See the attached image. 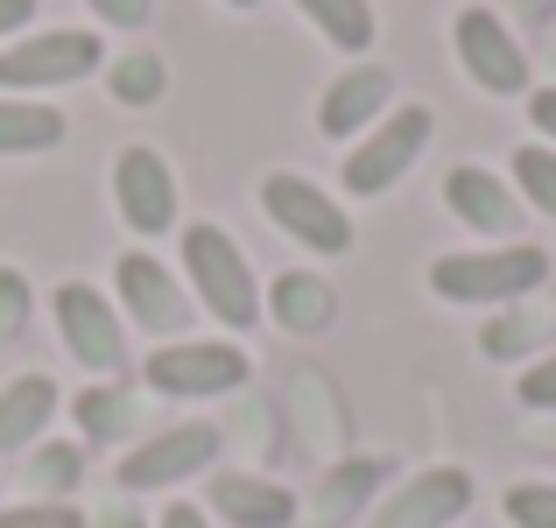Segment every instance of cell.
Listing matches in <instances>:
<instances>
[{"mask_svg": "<svg viewBox=\"0 0 556 528\" xmlns=\"http://www.w3.org/2000/svg\"><path fill=\"white\" fill-rule=\"evenodd\" d=\"M163 85H169V71H163V56H149V50L121 56V64L106 71L113 106H155V99H163Z\"/></svg>", "mask_w": 556, "mask_h": 528, "instance_id": "cell-22", "label": "cell"}, {"mask_svg": "<svg viewBox=\"0 0 556 528\" xmlns=\"http://www.w3.org/2000/svg\"><path fill=\"white\" fill-rule=\"evenodd\" d=\"M99 71V36L92 28H42L0 50V92H42V85H71Z\"/></svg>", "mask_w": 556, "mask_h": 528, "instance_id": "cell-5", "label": "cell"}, {"mask_svg": "<svg viewBox=\"0 0 556 528\" xmlns=\"http://www.w3.org/2000/svg\"><path fill=\"white\" fill-rule=\"evenodd\" d=\"M212 507H218L232 528H289V521H296L289 487L254 479V473H218V479H212Z\"/></svg>", "mask_w": 556, "mask_h": 528, "instance_id": "cell-15", "label": "cell"}, {"mask_svg": "<svg viewBox=\"0 0 556 528\" xmlns=\"http://www.w3.org/2000/svg\"><path fill=\"white\" fill-rule=\"evenodd\" d=\"M388 99H394V71H380V64H353L345 78H331L325 106H317V127H325L331 141H353L359 127H374L380 113H388Z\"/></svg>", "mask_w": 556, "mask_h": 528, "instance_id": "cell-13", "label": "cell"}, {"mask_svg": "<svg viewBox=\"0 0 556 528\" xmlns=\"http://www.w3.org/2000/svg\"><path fill=\"white\" fill-rule=\"evenodd\" d=\"M444 204H451V212H458L472 232H493V240H507V232L521 226L515 190H507L493 169H479V163H458V169L444 176Z\"/></svg>", "mask_w": 556, "mask_h": 528, "instance_id": "cell-14", "label": "cell"}, {"mask_svg": "<svg viewBox=\"0 0 556 528\" xmlns=\"http://www.w3.org/2000/svg\"><path fill=\"white\" fill-rule=\"evenodd\" d=\"M226 8H261V0H226Z\"/></svg>", "mask_w": 556, "mask_h": 528, "instance_id": "cell-36", "label": "cell"}, {"mask_svg": "<svg viewBox=\"0 0 556 528\" xmlns=\"http://www.w3.org/2000/svg\"><path fill=\"white\" fill-rule=\"evenodd\" d=\"M268 311H275V325H282V331H303V339H317V331H325L331 317H339V289H331L325 275L289 268V275H275Z\"/></svg>", "mask_w": 556, "mask_h": 528, "instance_id": "cell-16", "label": "cell"}, {"mask_svg": "<svg viewBox=\"0 0 556 528\" xmlns=\"http://www.w3.org/2000/svg\"><path fill=\"white\" fill-rule=\"evenodd\" d=\"M85 8H92L99 22H113V28H149L155 0H85Z\"/></svg>", "mask_w": 556, "mask_h": 528, "instance_id": "cell-30", "label": "cell"}, {"mask_svg": "<svg viewBox=\"0 0 556 528\" xmlns=\"http://www.w3.org/2000/svg\"><path fill=\"white\" fill-rule=\"evenodd\" d=\"M430 106H402L388 113V121L374 127L367 141H359L353 155H345V190L353 198H380V190H394L408 169H416V155L430 149Z\"/></svg>", "mask_w": 556, "mask_h": 528, "instance_id": "cell-3", "label": "cell"}, {"mask_svg": "<svg viewBox=\"0 0 556 528\" xmlns=\"http://www.w3.org/2000/svg\"><path fill=\"white\" fill-rule=\"evenodd\" d=\"M515 184L535 212L556 218V149H543V141H535V149H515Z\"/></svg>", "mask_w": 556, "mask_h": 528, "instance_id": "cell-24", "label": "cell"}, {"mask_svg": "<svg viewBox=\"0 0 556 528\" xmlns=\"http://www.w3.org/2000/svg\"><path fill=\"white\" fill-rule=\"evenodd\" d=\"M549 282L543 247H486V254H444L430 261V289L444 303H521Z\"/></svg>", "mask_w": 556, "mask_h": 528, "instance_id": "cell-1", "label": "cell"}, {"mask_svg": "<svg viewBox=\"0 0 556 528\" xmlns=\"http://www.w3.org/2000/svg\"><path fill=\"white\" fill-rule=\"evenodd\" d=\"M50 416H56V388L42 374L8 380V388H0V451H22Z\"/></svg>", "mask_w": 556, "mask_h": 528, "instance_id": "cell-17", "label": "cell"}, {"mask_svg": "<svg viewBox=\"0 0 556 528\" xmlns=\"http://www.w3.org/2000/svg\"><path fill=\"white\" fill-rule=\"evenodd\" d=\"M163 528H204V515H198V507H169Z\"/></svg>", "mask_w": 556, "mask_h": 528, "instance_id": "cell-34", "label": "cell"}, {"mask_svg": "<svg viewBox=\"0 0 556 528\" xmlns=\"http://www.w3.org/2000/svg\"><path fill=\"white\" fill-rule=\"evenodd\" d=\"M549 331H556L549 303H543V311H535V303H515L507 317H493V325H486V339H479V345H486V360H515V352H529L535 339H549Z\"/></svg>", "mask_w": 556, "mask_h": 528, "instance_id": "cell-21", "label": "cell"}, {"mask_svg": "<svg viewBox=\"0 0 556 528\" xmlns=\"http://www.w3.org/2000/svg\"><path fill=\"white\" fill-rule=\"evenodd\" d=\"M56 339H64V352L78 366H92V374H121V360H127L121 311H113L92 282H64L56 289Z\"/></svg>", "mask_w": 556, "mask_h": 528, "instance_id": "cell-7", "label": "cell"}, {"mask_svg": "<svg viewBox=\"0 0 556 528\" xmlns=\"http://www.w3.org/2000/svg\"><path fill=\"white\" fill-rule=\"evenodd\" d=\"M261 212H268L289 240H303L311 254H345V247H353V218H345V204H331V190H317L311 176L275 169L268 184H261Z\"/></svg>", "mask_w": 556, "mask_h": 528, "instance_id": "cell-4", "label": "cell"}, {"mask_svg": "<svg viewBox=\"0 0 556 528\" xmlns=\"http://www.w3.org/2000/svg\"><path fill=\"white\" fill-rule=\"evenodd\" d=\"M521 402H529V408H556V352H543V360L521 374Z\"/></svg>", "mask_w": 556, "mask_h": 528, "instance_id": "cell-29", "label": "cell"}, {"mask_svg": "<svg viewBox=\"0 0 556 528\" xmlns=\"http://www.w3.org/2000/svg\"><path fill=\"white\" fill-rule=\"evenodd\" d=\"M507 521L515 528H556V487H507Z\"/></svg>", "mask_w": 556, "mask_h": 528, "instance_id": "cell-26", "label": "cell"}, {"mask_svg": "<svg viewBox=\"0 0 556 528\" xmlns=\"http://www.w3.org/2000/svg\"><path fill=\"white\" fill-rule=\"evenodd\" d=\"M0 528H85V515L64 507V501H36V507H8Z\"/></svg>", "mask_w": 556, "mask_h": 528, "instance_id": "cell-27", "label": "cell"}, {"mask_svg": "<svg viewBox=\"0 0 556 528\" xmlns=\"http://www.w3.org/2000/svg\"><path fill=\"white\" fill-rule=\"evenodd\" d=\"M184 268H190V289L204 297V311H212L226 331H247V325L261 317L254 268H247V254L232 247V232L190 226V232H184Z\"/></svg>", "mask_w": 556, "mask_h": 528, "instance_id": "cell-2", "label": "cell"}, {"mask_svg": "<svg viewBox=\"0 0 556 528\" xmlns=\"http://www.w3.org/2000/svg\"><path fill=\"white\" fill-rule=\"evenodd\" d=\"M71 408H78V430L92 437V444H113V437L135 423V402H127V388H85Z\"/></svg>", "mask_w": 556, "mask_h": 528, "instance_id": "cell-23", "label": "cell"}, {"mask_svg": "<svg viewBox=\"0 0 556 528\" xmlns=\"http://www.w3.org/2000/svg\"><path fill=\"white\" fill-rule=\"evenodd\" d=\"M64 141V113L36 99H0V155H42Z\"/></svg>", "mask_w": 556, "mask_h": 528, "instance_id": "cell-18", "label": "cell"}, {"mask_svg": "<svg viewBox=\"0 0 556 528\" xmlns=\"http://www.w3.org/2000/svg\"><path fill=\"white\" fill-rule=\"evenodd\" d=\"M380 479H388V458H345L339 473L325 479V487H317V521H345V515H359V507H367V493L380 487Z\"/></svg>", "mask_w": 556, "mask_h": 528, "instance_id": "cell-19", "label": "cell"}, {"mask_svg": "<svg viewBox=\"0 0 556 528\" xmlns=\"http://www.w3.org/2000/svg\"><path fill=\"white\" fill-rule=\"evenodd\" d=\"M521 14H529V22L543 28V22H556V0H521Z\"/></svg>", "mask_w": 556, "mask_h": 528, "instance_id": "cell-35", "label": "cell"}, {"mask_svg": "<svg viewBox=\"0 0 556 528\" xmlns=\"http://www.w3.org/2000/svg\"><path fill=\"white\" fill-rule=\"evenodd\" d=\"M113 204L135 232H169L177 226V176L155 149H121L113 163Z\"/></svg>", "mask_w": 556, "mask_h": 528, "instance_id": "cell-10", "label": "cell"}, {"mask_svg": "<svg viewBox=\"0 0 556 528\" xmlns=\"http://www.w3.org/2000/svg\"><path fill=\"white\" fill-rule=\"evenodd\" d=\"M28 22H36V0H0V36H14Z\"/></svg>", "mask_w": 556, "mask_h": 528, "instance_id": "cell-32", "label": "cell"}, {"mask_svg": "<svg viewBox=\"0 0 556 528\" xmlns=\"http://www.w3.org/2000/svg\"><path fill=\"white\" fill-rule=\"evenodd\" d=\"M22 325H28V275L0 268V339H14Z\"/></svg>", "mask_w": 556, "mask_h": 528, "instance_id": "cell-28", "label": "cell"}, {"mask_svg": "<svg viewBox=\"0 0 556 528\" xmlns=\"http://www.w3.org/2000/svg\"><path fill=\"white\" fill-rule=\"evenodd\" d=\"M212 458H218V430H212V423H177V430L149 437L141 451H127V458H121V487H127V493L177 487V479L204 473Z\"/></svg>", "mask_w": 556, "mask_h": 528, "instance_id": "cell-8", "label": "cell"}, {"mask_svg": "<svg viewBox=\"0 0 556 528\" xmlns=\"http://www.w3.org/2000/svg\"><path fill=\"white\" fill-rule=\"evenodd\" d=\"M296 8L317 22V36H325L331 50H345V56L374 50V8L367 0H296Z\"/></svg>", "mask_w": 556, "mask_h": 528, "instance_id": "cell-20", "label": "cell"}, {"mask_svg": "<svg viewBox=\"0 0 556 528\" xmlns=\"http://www.w3.org/2000/svg\"><path fill=\"white\" fill-rule=\"evenodd\" d=\"M78 479H85V458H78L71 444H42V451H36V465H28V487L50 493V501H56V493H71Z\"/></svg>", "mask_w": 556, "mask_h": 528, "instance_id": "cell-25", "label": "cell"}, {"mask_svg": "<svg viewBox=\"0 0 556 528\" xmlns=\"http://www.w3.org/2000/svg\"><path fill=\"white\" fill-rule=\"evenodd\" d=\"M240 380H247V352L240 345L198 339V345L149 352V388L155 394H232Z\"/></svg>", "mask_w": 556, "mask_h": 528, "instance_id": "cell-9", "label": "cell"}, {"mask_svg": "<svg viewBox=\"0 0 556 528\" xmlns=\"http://www.w3.org/2000/svg\"><path fill=\"white\" fill-rule=\"evenodd\" d=\"M99 528H141V515H135V507H106V515H99Z\"/></svg>", "mask_w": 556, "mask_h": 528, "instance_id": "cell-33", "label": "cell"}, {"mask_svg": "<svg viewBox=\"0 0 556 528\" xmlns=\"http://www.w3.org/2000/svg\"><path fill=\"white\" fill-rule=\"evenodd\" d=\"M451 42H458V64H465V78H472L479 92H493V99L529 92V56H521L515 28H507L493 8H465L458 22H451Z\"/></svg>", "mask_w": 556, "mask_h": 528, "instance_id": "cell-6", "label": "cell"}, {"mask_svg": "<svg viewBox=\"0 0 556 528\" xmlns=\"http://www.w3.org/2000/svg\"><path fill=\"white\" fill-rule=\"evenodd\" d=\"M121 303H127V317H135V325L163 331V339L190 325V303H184L177 275H169L155 254H121Z\"/></svg>", "mask_w": 556, "mask_h": 528, "instance_id": "cell-12", "label": "cell"}, {"mask_svg": "<svg viewBox=\"0 0 556 528\" xmlns=\"http://www.w3.org/2000/svg\"><path fill=\"white\" fill-rule=\"evenodd\" d=\"M465 507H472V479H465L458 465H437V473L408 479V487L380 507L374 528H444V521H458Z\"/></svg>", "mask_w": 556, "mask_h": 528, "instance_id": "cell-11", "label": "cell"}, {"mask_svg": "<svg viewBox=\"0 0 556 528\" xmlns=\"http://www.w3.org/2000/svg\"><path fill=\"white\" fill-rule=\"evenodd\" d=\"M529 121H535V127H543V135L556 141V85H543V92L529 99Z\"/></svg>", "mask_w": 556, "mask_h": 528, "instance_id": "cell-31", "label": "cell"}]
</instances>
